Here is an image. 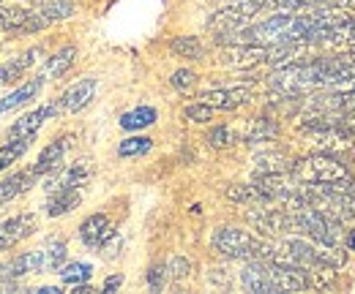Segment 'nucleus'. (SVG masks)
<instances>
[{
  "mask_svg": "<svg viewBox=\"0 0 355 294\" xmlns=\"http://www.w3.org/2000/svg\"><path fill=\"white\" fill-rule=\"evenodd\" d=\"M42 294H60V289H58V286H44Z\"/></svg>",
  "mask_w": 355,
  "mask_h": 294,
  "instance_id": "nucleus-43",
  "label": "nucleus"
},
{
  "mask_svg": "<svg viewBox=\"0 0 355 294\" xmlns=\"http://www.w3.org/2000/svg\"><path fill=\"white\" fill-rule=\"evenodd\" d=\"M345 243H347V251L355 253V229L350 232V235H347V240H345Z\"/></svg>",
  "mask_w": 355,
  "mask_h": 294,
  "instance_id": "nucleus-42",
  "label": "nucleus"
},
{
  "mask_svg": "<svg viewBox=\"0 0 355 294\" xmlns=\"http://www.w3.org/2000/svg\"><path fill=\"white\" fill-rule=\"evenodd\" d=\"M279 136V123L270 120V118H257L252 120V126L246 128V142L249 145H263V142H273Z\"/></svg>",
  "mask_w": 355,
  "mask_h": 294,
  "instance_id": "nucleus-24",
  "label": "nucleus"
},
{
  "mask_svg": "<svg viewBox=\"0 0 355 294\" xmlns=\"http://www.w3.org/2000/svg\"><path fill=\"white\" fill-rule=\"evenodd\" d=\"M39 174L33 172V169H28V172H17V174H11V177H6V180H0V208L3 205H8L11 199H17L22 191H28L31 185H33V180H36Z\"/></svg>",
  "mask_w": 355,
  "mask_h": 294,
  "instance_id": "nucleus-21",
  "label": "nucleus"
},
{
  "mask_svg": "<svg viewBox=\"0 0 355 294\" xmlns=\"http://www.w3.org/2000/svg\"><path fill=\"white\" fill-rule=\"evenodd\" d=\"M80 202H83V191H80V188L55 191V194H49V202H46V215H49V218L66 215V212L74 210Z\"/></svg>",
  "mask_w": 355,
  "mask_h": 294,
  "instance_id": "nucleus-22",
  "label": "nucleus"
},
{
  "mask_svg": "<svg viewBox=\"0 0 355 294\" xmlns=\"http://www.w3.org/2000/svg\"><path fill=\"white\" fill-rule=\"evenodd\" d=\"M317 3L322 0H268L266 11H273V14H304L314 8Z\"/></svg>",
  "mask_w": 355,
  "mask_h": 294,
  "instance_id": "nucleus-32",
  "label": "nucleus"
},
{
  "mask_svg": "<svg viewBox=\"0 0 355 294\" xmlns=\"http://www.w3.org/2000/svg\"><path fill=\"white\" fill-rule=\"evenodd\" d=\"M167 278H170L167 264H156V267H150V273H148V286H150L153 292H159V289L167 284Z\"/></svg>",
  "mask_w": 355,
  "mask_h": 294,
  "instance_id": "nucleus-38",
  "label": "nucleus"
},
{
  "mask_svg": "<svg viewBox=\"0 0 355 294\" xmlns=\"http://www.w3.org/2000/svg\"><path fill=\"white\" fill-rule=\"evenodd\" d=\"M170 49H173L175 57H183V60H202V57H205V44L200 42L197 36L173 39V42H170Z\"/></svg>",
  "mask_w": 355,
  "mask_h": 294,
  "instance_id": "nucleus-27",
  "label": "nucleus"
},
{
  "mask_svg": "<svg viewBox=\"0 0 355 294\" xmlns=\"http://www.w3.org/2000/svg\"><path fill=\"white\" fill-rule=\"evenodd\" d=\"M167 273H170V278L180 281V278H186V275L191 273V261L183 259V256H173V259L167 261Z\"/></svg>",
  "mask_w": 355,
  "mask_h": 294,
  "instance_id": "nucleus-36",
  "label": "nucleus"
},
{
  "mask_svg": "<svg viewBox=\"0 0 355 294\" xmlns=\"http://www.w3.org/2000/svg\"><path fill=\"white\" fill-rule=\"evenodd\" d=\"M293 177L298 183H306V185H328V183L350 180V172L342 164L339 156L314 150L306 158H301V161L293 164Z\"/></svg>",
  "mask_w": 355,
  "mask_h": 294,
  "instance_id": "nucleus-2",
  "label": "nucleus"
},
{
  "mask_svg": "<svg viewBox=\"0 0 355 294\" xmlns=\"http://www.w3.org/2000/svg\"><path fill=\"white\" fill-rule=\"evenodd\" d=\"M39 11L44 14L49 22H60V19H69L74 14V6L69 0H42Z\"/></svg>",
  "mask_w": 355,
  "mask_h": 294,
  "instance_id": "nucleus-33",
  "label": "nucleus"
},
{
  "mask_svg": "<svg viewBox=\"0 0 355 294\" xmlns=\"http://www.w3.org/2000/svg\"><path fill=\"white\" fill-rule=\"evenodd\" d=\"M44 77H33L31 82H25L22 87H17L14 93H8L6 98H0V115H6V112H14V109H19V107H25V104H31L39 93H42V87H44Z\"/></svg>",
  "mask_w": 355,
  "mask_h": 294,
  "instance_id": "nucleus-17",
  "label": "nucleus"
},
{
  "mask_svg": "<svg viewBox=\"0 0 355 294\" xmlns=\"http://www.w3.org/2000/svg\"><path fill=\"white\" fill-rule=\"evenodd\" d=\"M214 251H219L227 259H241V261H252V259H273L276 246L268 243L263 237L246 232V229H235V226H219L211 237Z\"/></svg>",
  "mask_w": 355,
  "mask_h": 294,
  "instance_id": "nucleus-1",
  "label": "nucleus"
},
{
  "mask_svg": "<svg viewBox=\"0 0 355 294\" xmlns=\"http://www.w3.org/2000/svg\"><path fill=\"white\" fill-rule=\"evenodd\" d=\"M150 147H153V139L150 136H129V139H123L118 145V156L121 158H137V156L150 153Z\"/></svg>",
  "mask_w": 355,
  "mask_h": 294,
  "instance_id": "nucleus-31",
  "label": "nucleus"
},
{
  "mask_svg": "<svg viewBox=\"0 0 355 294\" xmlns=\"http://www.w3.org/2000/svg\"><path fill=\"white\" fill-rule=\"evenodd\" d=\"M268 46H257V44H230L227 49H222L219 63L227 68H254L260 63H266Z\"/></svg>",
  "mask_w": 355,
  "mask_h": 294,
  "instance_id": "nucleus-7",
  "label": "nucleus"
},
{
  "mask_svg": "<svg viewBox=\"0 0 355 294\" xmlns=\"http://www.w3.org/2000/svg\"><path fill=\"white\" fill-rule=\"evenodd\" d=\"M257 174L260 172H293V158L287 156V153H263V156H257Z\"/></svg>",
  "mask_w": 355,
  "mask_h": 294,
  "instance_id": "nucleus-30",
  "label": "nucleus"
},
{
  "mask_svg": "<svg viewBox=\"0 0 355 294\" xmlns=\"http://www.w3.org/2000/svg\"><path fill=\"white\" fill-rule=\"evenodd\" d=\"M74 60H77V46H63L60 52H55L44 63L42 77H44V80H58V77H63V74L74 66Z\"/></svg>",
  "mask_w": 355,
  "mask_h": 294,
  "instance_id": "nucleus-23",
  "label": "nucleus"
},
{
  "mask_svg": "<svg viewBox=\"0 0 355 294\" xmlns=\"http://www.w3.org/2000/svg\"><path fill=\"white\" fill-rule=\"evenodd\" d=\"M31 142H33V136H25V139H11L8 145H3V147H0V172H3V169H8L14 161H19V158L28 153Z\"/></svg>",
  "mask_w": 355,
  "mask_h": 294,
  "instance_id": "nucleus-29",
  "label": "nucleus"
},
{
  "mask_svg": "<svg viewBox=\"0 0 355 294\" xmlns=\"http://www.w3.org/2000/svg\"><path fill=\"white\" fill-rule=\"evenodd\" d=\"M46 25H49V19H46L39 8L31 11V8H19V6H8V8L0 6V28H3L6 33L25 36V33L42 30Z\"/></svg>",
  "mask_w": 355,
  "mask_h": 294,
  "instance_id": "nucleus-5",
  "label": "nucleus"
},
{
  "mask_svg": "<svg viewBox=\"0 0 355 294\" xmlns=\"http://www.w3.org/2000/svg\"><path fill=\"white\" fill-rule=\"evenodd\" d=\"M304 14H309L314 25H336V22L353 19L355 0H322V3H317L314 8L304 11Z\"/></svg>",
  "mask_w": 355,
  "mask_h": 294,
  "instance_id": "nucleus-11",
  "label": "nucleus"
},
{
  "mask_svg": "<svg viewBox=\"0 0 355 294\" xmlns=\"http://www.w3.org/2000/svg\"><path fill=\"white\" fill-rule=\"evenodd\" d=\"M121 286H123V275H121V273H118V275H110V278H107V281H104V286H101V292H115V289H121Z\"/></svg>",
  "mask_w": 355,
  "mask_h": 294,
  "instance_id": "nucleus-40",
  "label": "nucleus"
},
{
  "mask_svg": "<svg viewBox=\"0 0 355 294\" xmlns=\"http://www.w3.org/2000/svg\"><path fill=\"white\" fill-rule=\"evenodd\" d=\"M3 278H22V275H42V251L19 253L14 261H8L0 273Z\"/></svg>",
  "mask_w": 355,
  "mask_h": 294,
  "instance_id": "nucleus-19",
  "label": "nucleus"
},
{
  "mask_svg": "<svg viewBox=\"0 0 355 294\" xmlns=\"http://www.w3.org/2000/svg\"><path fill=\"white\" fill-rule=\"evenodd\" d=\"M249 25V17L238 8V6H230V8H222L216 11L211 19H208V30L219 36V42H227L230 36H235L238 30H243Z\"/></svg>",
  "mask_w": 355,
  "mask_h": 294,
  "instance_id": "nucleus-13",
  "label": "nucleus"
},
{
  "mask_svg": "<svg viewBox=\"0 0 355 294\" xmlns=\"http://www.w3.org/2000/svg\"><path fill=\"white\" fill-rule=\"evenodd\" d=\"M339 123H342L345 131L350 134V139H353V150H355V115H342V118H339Z\"/></svg>",
  "mask_w": 355,
  "mask_h": 294,
  "instance_id": "nucleus-41",
  "label": "nucleus"
},
{
  "mask_svg": "<svg viewBox=\"0 0 355 294\" xmlns=\"http://www.w3.org/2000/svg\"><path fill=\"white\" fill-rule=\"evenodd\" d=\"M36 226H39V221L33 212H19L8 221H0V251L19 246L25 237H31L36 232Z\"/></svg>",
  "mask_w": 355,
  "mask_h": 294,
  "instance_id": "nucleus-8",
  "label": "nucleus"
},
{
  "mask_svg": "<svg viewBox=\"0 0 355 294\" xmlns=\"http://www.w3.org/2000/svg\"><path fill=\"white\" fill-rule=\"evenodd\" d=\"M306 42L314 44L317 52L355 55V17L336 25H311Z\"/></svg>",
  "mask_w": 355,
  "mask_h": 294,
  "instance_id": "nucleus-3",
  "label": "nucleus"
},
{
  "mask_svg": "<svg viewBox=\"0 0 355 294\" xmlns=\"http://www.w3.org/2000/svg\"><path fill=\"white\" fill-rule=\"evenodd\" d=\"M241 286H243L246 292H254V294L279 292L276 284H273L268 259H252V261H246V267L241 270Z\"/></svg>",
  "mask_w": 355,
  "mask_h": 294,
  "instance_id": "nucleus-10",
  "label": "nucleus"
},
{
  "mask_svg": "<svg viewBox=\"0 0 355 294\" xmlns=\"http://www.w3.org/2000/svg\"><path fill=\"white\" fill-rule=\"evenodd\" d=\"M121 246H123V240H121L118 235H112V237L98 248V253H104V259H115V256L121 253Z\"/></svg>",
  "mask_w": 355,
  "mask_h": 294,
  "instance_id": "nucleus-39",
  "label": "nucleus"
},
{
  "mask_svg": "<svg viewBox=\"0 0 355 294\" xmlns=\"http://www.w3.org/2000/svg\"><path fill=\"white\" fill-rule=\"evenodd\" d=\"M159 112L153 107H137V109H129L126 115H121V128L123 131H139V128H148L156 123Z\"/></svg>",
  "mask_w": 355,
  "mask_h": 294,
  "instance_id": "nucleus-26",
  "label": "nucleus"
},
{
  "mask_svg": "<svg viewBox=\"0 0 355 294\" xmlns=\"http://www.w3.org/2000/svg\"><path fill=\"white\" fill-rule=\"evenodd\" d=\"M88 180H90V167L85 161H77V164L66 167L63 172H58L55 177H49L46 191L55 194V191H66V188H83Z\"/></svg>",
  "mask_w": 355,
  "mask_h": 294,
  "instance_id": "nucleus-16",
  "label": "nucleus"
},
{
  "mask_svg": "<svg viewBox=\"0 0 355 294\" xmlns=\"http://www.w3.org/2000/svg\"><path fill=\"white\" fill-rule=\"evenodd\" d=\"M58 273H60V281H63V284L80 286V284H88L90 281L93 267H90L88 261H71V264H63Z\"/></svg>",
  "mask_w": 355,
  "mask_h": 294,
  "instance_id": "nucleus-28",
  "label": "nucleus"
},
{
  "mask_svg": "<svg viewBox=\"0 0 355 294\" xmlns=\"http://www.w3.org/2000/svg\"><path fill=\"white\" fill-rule=\"evenodd\" d=\"M60 112V107L58 104H44V107H39V109H33V112H28V115H22L14 126L8 128V139H25V136H36V131L44 126L49 118H55Z\"/></svg>",
  "mask_w": 355,
  "mask_h": 294,
  "instance_id": "nucleus-14",
  "label": "nucleus"
},
{
  "mask_svg": "<svg viewBox=\"0 0 355 294\" xmlns=\"http://www.w3.org/2000/svg\"><path fill=\"white\" fill-rule=\"evenodd\" d=\"M268 267H270V275H273V284L279 292H306V289H311V275L306 267H298L290 261H276V259H268Z\"/></svg>",
  "mask_w": 355,
  "mask_h": 294,
  "instance_id": "nucleus-6",
  "label": "nucleus"
},
{
  "mask_svg": "<svg viewBox=\"0 0 355 294\" xmlns=\"http://www.w3.org/2000/svg\"><path fill=\"white\" fill-rule=\"evenodd\" d=\"M194 82H197V74L189 71V68H178L175 74H173V87L180 90V93H189L194 87Z\"/></svg>",
  "mask_w": 355,
  "mask_h": 294,
  "instance_id": "nucleus-37",
  "label": "nucleus"
},
{
  "mask_svg": "<svg viewBox=\"0 0 355 294\" xmlns=\"http://www.w3.org/2000/svg\"><path fill=\"white\" fill-rule=\"evenodd\" d=\"M235 131L227 126H216L208 131V136H205V142L211 145V147H216V150H224V147H230V145H235Z\"/></svg>",
  "mask_w": 355,
  "mask_h": 294,
  "instance_id": "nucleus-34",
  "label": "nucleus"
},
{
  "mask_svg": "<svg viewBox=\"0 0 355 294\" xmlns=\"http://www.w3.org/2000/svg\"><path fill=\"white\" fill-rule=\"evenodd\" d=\"M205 104H211L214 109H222V112H232V109H241L243 104H249L254 98V90L246 87V84H238V87H216V90H208L200 95Z\"/></svg>",
  "mask_w": 355,
  "mask_h": 294,
  "instance_id": "nucleus-9",
  "label": "nucleus"
},
{
  "mask_svg": "<svg viewBox=\"0 0 355 294\" xmlns=\"http://www.w3.org/2000/svg\"><path fill=\"white\" fill-rule=\"evenodd\" d=\"M183 118L191 120V123H211V118H214V107L205 104V101H200V104H189V107L183 109Z\"/></svg>",
  "mask_w": 355,
  "mask_h": 294,
  "instance_id": "nucleus-35",
  "label": "nucleus"
},
{
  "mask_svg": "<svg viewBox=\"0 0 355 294\" xmlns=\"http://www.w3.org/2000/svg\"><path fill=\"white\" fill-rule=\"evenodd\" d=\"M112 235H115L112 221H110L104 212H96V215L85 218L83 226H80V240H83L88 248H101Z\"/></svg>",
  "mask_w": 355,
  "mask_h": 294,
  "instance_id": "nucleus-15",
  "label": "nucleus"
},
{
  "mask_svg": "<svg viewBox=\"0 0 355 294\" xmlns=\"http://www.w3.org/2000/svg\"><path fill=\"white\" fill-rule=\"evenodd\" d=\"M39 251H42V273H55L66 264V243L58 237H52Z\"/></svg>",
  "mask_w": 355,
  "mask_h": 294,
  "instance_id": "nucleus-25",
  "label": "nucleus"
},
{
  "mask_svg": "<svg viewBox=\"0 0 355 294\" xmlns=\"http://www.w3.org/2000/svg\"><path fill=\"white\" fill-rule=\"evenodd\" d=\"M69 136H63V139H55L52 145H46L44 150H42V156L36 158V164H33V172L42 177V174H49V172H58L60 164H63V156H66V147H69Z\"/></svg>",
  "mask_w": 355,
  "mask_h": 294,
  "instance_id": "nucleus-18",
  "label": "nucleus"
},
{
  "mask_svg": "<svg viewBox=\"0 0 355 294\" xmlns=\"http://www.w3.org/2000/svg\"><path fill=\"white\" fill-rule=\"evenodd\" d=\"M96 90H98V82H96L93 77L77 80V82L71 84V87H69V90L60 95V101H58L60 112H69V115H74V112L85 109L90 101L96 98Z\"/></svg>",
  "mask_w": 355,
  "mask_h": 294,
  "instance_id": "nucleus-12",
  "label": "nucleus"
},
{
  "mask_svg": "<svg viewBox=\"0 0 355 294\" xmlns=\"http://www.w3.org/2000/svg\"><path fill=\"white\" fill-rule=\"evenodd\" d=\"M39 55H42V49L39 46H33V49H28V52H22L19 57H14V60H8V63H3L0 66V84H8V82H17L36 60H39Z\"/></svg>",
  "mask_w": 355,
  "mask_h": 294,
  "instance_id": "nucleus-20",
  "label": "nucleus"
},
{
  "mask_svg": "<svg viewBox=\"0 0 355 294\" xmlns=\"http://www.w3.org/2000/svg\"><path fill=\"white\" fill-rule=\"evenodd\" d=\"M246 221L266 237H276V235H284V232H293V223H290V210H282V208H270V202L263 205H252L246 210Z\"/></svg>",
  "mask_w": 355,
  "mask_h": 294,
  "instance_id": "nucleus-4",
  "label": "nucleus"
}]
</instances>
